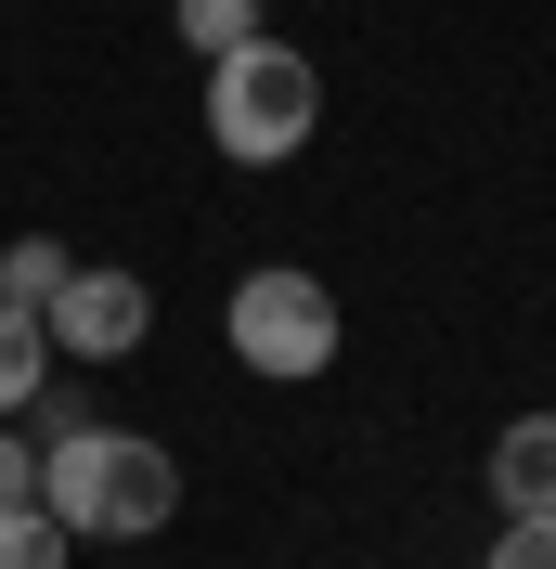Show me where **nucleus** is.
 I'll use <instances>...</instances> for the list:
<instances>
[{"instance_id": "obj_2", "label": "nucleus", "mask_w": 556, "mask_h": 569, "mask_svg": "<svg viewBox=\"0 0 556 569\" xmlns=\"http://www.w3.org/2000/svg\"><path fill=\"white\" fill-rule=\"evenodd\" d=\"M324 130V66L298 52V39H246V52H220L208 66V142L234 156V169H285L298 142Z\"/></svg>"}, {"instance_id": "obj_3", "label": "nucleus", "mask_w": 556, "mask_h": 569, "mask_svg": "<svg viewBox=\"0 0 556 569\" xmlns=\"http://www.w3.org/2000/svg\"><path fill=\"white\" fill-rule=\"evenodd\" d=\"M220 337H234L246 376H272V389H311L324 362H337L349 311H337V284L298 272V259H272V272H246L234 298H220Z\"/></svg>"}, {"instance_id": "obj_1", "label": "nucleus", "mask_w": 556, "mask_h": 569, "mask_svg": "<svg viewBox=\"0 0 556 569\" xmlns=\"http://www.w3.org/2000/svg\"><path fill=\"white\" fill-rule=\"evenodd\" d=\"M39 505H52L78 543H156L181 518V466H169V440L91 415V427H66V440H39Z\"/></svg>"}, {"instance_id": "obj_7", "label": "nucleus", "mask_w": 556, "mask_h": 569, "mask_svg": "<svg viewBox=\"0 0 556 569\" xmlns=\"http://www.w3.org/2000/svg\"><path fill=\"white\" fill-rule=\"evenodd\" d=\"M39 376H52V323L0 298V415H27V401H39Z\"/></svg>"}, {"instance_id": "obj_11", "label": "nucleus", "mask_w": 556, "mask_h": 569, "mask_svg": "<svg viewBox=\"0 0 556 569\" xmlns=\"http://www.w3.org/2000/svg\"><path fill=\"white\" fill-rule=\"evenodd\" d=\"M27 415H39V440H66V427H91V389H66V376H39V401H27Z\"/></svg>"}, {"instance_id": "obj_6", "label": "nucleus", "mask_w": 556, "mask_h": 569, "mask_svg": "<svg viewBox=\"0 0 556 569\" xmlns=\"http://www.w3.org/2000/svg\"><path fill=\"white\" fill-rule=\"evenodd\" d=\"M66 272H78L66 233H13V247H0V298H13V311H52V298H66Z\"/></svg>"}, {"instance_id": "obj_10", "label": "nucleus", "mask_w": 556, "mask_h": 569, "mask_svg": "<svg viewBox=\"0 0 556 569\" xmlns=\"http://www.w3.org/2000/svg\"><path fill=\"white\" fill-rule=\"evenodd\" d=\"M479 569H556V518H505V543Z\"/></svg>"}, {"instance_id": "obj_4", "label": "nucleus", "mask_w": 556, "mask_h": 569, "mask_svg": "<svg viewBox=\"0 0 556 569\" xmlns=\"http://www.w3.org/2000/svg\"><path fill=\"white\" fill-rule=\"evenodd\" d=\"M39 323H52V362H130L142 337H156V284L117 272V259H78L66 298H52Z\"/></svg>"}, {"instance_id": "obj_12", "label": "nucleus", "mask_w": 556, "mask_h": 569, "mask_svg": "<svg viewBox=\"0 0 556 569\" xmlns=\"http://www.w3.org/2000/svg\"><path fill=\"white\" fill-rule=\"evenodd\" d=\"M0 505H39V440H13V415H0Z\"/></svg>"}, {"instance_id": "obj_5", "label": "nucleus", "mask_w": 556, "mask_h": 569, "mask_svg": "<svg viewBox=\"0 0 556 569\" xmlns=\"http://www.w3.org/2000/svg\"><path fill=\"white\" fill-rule=\"evenodd\" d=\"M492 505L505 518H556V415H518L492 440Z\"/></svg>"}, {"instance_id": "obj_9", "label": "nucleus", "mask_w": 556, "mask_h": 569, "mask_svg": "<svg viewBox=\"0 0 556 569\" xmlns=\"http://www.w3.org/2000/svg\"><path fill=\"white\" fill-rule=\"evenodd\" d=\"M78 531L52 518V505H0V569H66Z\"/></svg>"}, {"instance_id": "obj_8", "label": "nucleus", "mask_w": 556, "mask_h": 569, "mask_svg": "<svg viewBox=\"0 0 556 569\" xmlns=\"http://www.w3.org/2000/svg\"><path fill=\"white\" fill-rule=\"evenodd\" d=\"M169 27H181V52H195V66H220V52H246V39H259V0H169Z\"/></svg>"}]
</instances>
